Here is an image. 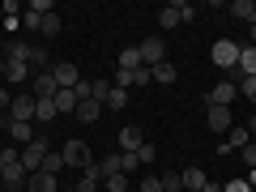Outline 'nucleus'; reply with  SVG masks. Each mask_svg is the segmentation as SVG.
<instances>
[{
	"instance_id": "9",
	"label": "nucleus",
	"mask_w": 256,
	"mask_h": 192,
	"mask_svg": "<svg viewBox=\"0 0 256 192\" xmlns=\"http://www.w3.org/2000/svg\"><path fill=\"white\" fill-rule=\"evenodd\" d=\"M166 60V47H162V38H146V43H141V64H146V68H154V64H162Z\"/></svg>"
},
{
	"instance_id": "30",
	"label": "nucleus",
	"mask_w": 256,
	"mask_h": 192,
	"mask_svg": "<svg viewBox=\"0 0 256 192\" xmlns=\"http://www.w3.org/2000/svg\"><path fill=\"white\" fill-rule=\"evenodd\" d=\"M102 188H107V192H128V175H124V171H120V175H107Z\"/></svg>"
},
{
	"instance_id": "20",
	"label": "nucleus",
	"mask_w": 256,
	"mask_h": 192,
	"mask_svg": "<svg viewBox=\"0 0 256 192\" xmlns=\"http://www.w3.org/2000/svg\"><path fill=\"white\" fill-rule=\"evenodd\" d=\"M150 77H154V82H162V86H171L175 77H180V68H175L171 60H162V64H154V68H150Z\"/></svg>"
},
{
	"instance_id": "27",
	"label": "nucleus",
	"mask_w": 256,
	"mask_h": 192,
	"mask_svg": "<svg viewBox=\"0 0 256 192\" xmlns=\"http://www.w3.org/2000/svg\"><path fill=\"white\" fill-rule=\"evenodd\" d=\"M102 107H107V111H124V107H128V90H120V86H116V90L107 94V102H102Z\"/></svg>"
},
{
	"instance_id": "23",
	"label": "nucleus",
	"mask_w": 256,
	"mask_h": 192,
	"mask_svg": "<svg viewBox=\"0 0 256 192\" xmlns=\"http://www.w3.org/2000/svg\"><path fill=\"white\" fill-rule=\"evenodd\" d=\"M239 77H256V47L239 52Z\"/></svg>"
},
{
	"instance_id": "44",
	"label": "nucleus",
	"mask_w": 256,
	"mask_h": 192,
	"mask_svg": "<svg viewBox=\"0 0 256 192\" xmlns=\"http://www.w3.org/2000/svg\"><path fill=\"white\" fill-rule=\"evenodd\" d=\"M252 47H256V22H252Z\"/></svg>"
},
{
	"instance_id": "34",
	"label": "nucleus",
	"mask_w": 256,
	"mask_h": 192,
	"mask_svg": "<svg viewBox=\"0 0 256 192\" xmlns=\"http://www.w3.org/2000/svg\"><path fill=\"white\" fill-rule=\"evenodd\" d=\"M235 86H239V94H244V98H252V102H256V77H239Z\"/></svg>"
},
{
	"instance_id": "6",
	"label": "nucleus",
	"mask_w": 256,
	"mask_h": 192,
	"mask_svg": "<svg viewBox=\"0 0 256 192\" xmlns=\"http://www.w3.org/2000/svg\"><path fill=\"white\" fill-rule=\"evenodd\" d=\"M205 124H210L214 132H230V128H235V116H230V107H210V102H205Z\"/></svg>"
},
{
	"instance_id": "43",
	"label": "nucleus",
	"mask_w": 256,
	"mask_h": 192,
	"mask_svg": "<svg viewBox=\"0 0 256 192\" xmlns=\"http://www.w3.org/2000/svg\"><path fill=\"white\" fill-rule=\"evenodd\" d=\"M248 132H256V116H252V120H248Z\"/></svg>"
},
{
	"instance_id": "29",
	"label": "nucleus",
	"mask_w": 256,
	"mask_h": 192,
	"mask_svg": "<svg viewBox=\"0 0 256 192\" xmlns=\"http://www.w3.org/2000/svg\"><path fill=\"white\" fill-rule=\"evenodd\" d=\"M184 175V192H188V188H201V184H205V171H201V166H188V171H180Z\"/></svg>"
},
{
	"instance_id": "4",
	"label": "nucleus",
	"mask_w": 256,
	"mask_h": 192,
	"mask_svg": "<svg viewBox=\"0 0 256 192\" xmlns=\"http://www.w3.org/2000/svg\"><path fill=\"white\" fill-rule=\"evenodd\" d=\"M239 52H244L239 43L218 38V43H214V64H218V68H239Z\"/></svg>"
},
{
	"instance_id": "35",
	"label": "nucleus",
	"mask_w": 256,
	"mask_h": 192,
	"mask_svg": "<svg viewBox=\"0 0 256 192\" xmlns=\"http://www.w3.org/2000/svg\"><path fill=\"white\" fill-rule=\"evenodd\" d=\"M137 166H141V158H137V154H120V171H124V175H132Z\"/></svg>"
},
{
	"instance_id": "25",
	"label": "nucleus",
	"mask_w": 256,
	"mask_h": 192,
	"mask_svg": "<svg viewBox=\"0 0 256 192\" xmlns=\"http://www.w3.org/2000/svg\"><path fill=\"white\" fill-rule=\"evenodd\" d=\"M98 175H102V180H107V175H120V150H116V154H102V158H98Z\"/></svg>"
},
{
	"instance_id": "5",
	"label": "nucleus",
	"mask_w": 256,
	"mask_h": 192,
	"mask_svg": "<svg viewBox=\"0 0 256 192\" xmlns=\"http://www.w3.org/2000/svg\"><path fill=\"white\" fill-rule=\"evenodd\" d=\"M34 111H38V98L34 94H13V102H9V116L13 120H30V124H34Z\"/></svg>"
},
{
	"instance_id": "15",
	"label": "nucleus",
	"mask_w": 256,
	"mask_h": 192,
	"mask_svg": "<svg viewBox=\"0 0 256 192\" xmlns=\"http://www.w3.org/2000/svg\"><path fill=\"white\" fill-rule=\"evenodd\" d=\"M73 116L82 120V124H94V120L102 116V102H98V98H82V102H77V111H73Z\"/></svg>"
},
{
	"instance_id": "22",
	"label": "nucleus",
	"mask_w": 256,
	"mask_h": 192,
	"mask_svg": "<svg viewBox=\"0 0 256 192\" xmlns=\"http://www.w3.org/2000/svg\"><path fill=\"white\" fill-rule=\"evenodd\" d=\"M56 111H60V116H73L77 111V94L73 90H56Z\"/></svg>"
},
{
	"instance_id": "32",
	"label": "nucleus",
	"mask_w": 256,
	"mask_h": 192,
	"mask_svg": "<svg viewBox=\"0 0 256 192\" xmlns=\"http://www.w3.org/2000/svg\"><path fill=\"white\" fill-rule=\"evenodd\" d=\"M60 26H64V22H60V13H47V18H43V30H38V34H47V38H52V34H60Z\"/></svg>"
},
{
	"instance_id": "13",
	"label": "nucleus",
	"mask_w": 256,
	"mask_h": 192,
	"mask_svg": "<svg viewBox=\"0 0 256 192\" xmlns=\"http://www.w3.org/2000/svg\"><path fill=\"white\" fill-rule=\"evenodd\" d=\"M26 192H60V175H47V171H34L26 180Z\"/></svg>"
},
{
	"instance_id": "19",
	"label": "nucleus",
	"mask_w": 256,
	"mask_h": 192,
	"mask_svg": "<svg viewBox=\"0 0 256 192\" xmlns=\"http://www.w3.org/2000/svg\"><path fill=\"white\" fill-rule=\"evenodd\" d=\"M244 146H252V132H248V124H239V128H230V146H222V154L244 150Z\"/></svg>"
},
{
	"instance_id": "42",
	"label": "nucleus",
	"mask_w": 256,
	"mask_h": 192,
	"mask_svg": "<svg viewBox=\"0 0 256 192\" xmlns=\"http://www.w3.org/2000/svg\"><path fill=\"white\" fill-rule=\"evenodd\" d=\"M9 102H13V94L4 90V86H0V111H9Z\"/></svg>"
},
{
	"instance_id": "36",
	"label": "nucleus",
	"mask_w": 256,
	"mask_h": 192,
	"mask_svg": "<svg viewBox=\"0 0 256 192\" xmlns=\"http://www.w3.org/2000/svg\"><path fill=\"white\" fill-rule=\"evenodd\" d=\"M26 9H30V13H38V18H47V13H56V9H52V0H30Z\"/></svg>"
},
{
	"instance_id": "3",
	"label": "nucleus",
	"mask_w": 256,
	"mask_h": 192,
	"mask_svg": "<svg viewBox=\"0 0 256 192\" xmlns=\"http://www.w3.org/2000/svg\"><path fill=\"white\" fill-rule=\"evenodd\" d=\"M47 150H52V146H47V137H34L30 146H22V171H26V175H34L38 166H43Z\"/></svg>"
},
{
	"instance_id": "21",
	"label": "nucleus",
	"mask_w": 256,
	"mask_h": 192,
	"mask_svg": "<svg viewBox=\"0 0 256 192\" xmlns=\"http://www.w3.org/2000/svg\"><path fill=\"white\" fill-rule=\"evenodd\" d=\"M120 68H124V73L146 68V64H141V47H124V52H120Z\"/></svg>"
},
{
	"instance_id": "14",
	"label": "nucleus",
	"mask_w": 256,
	"mask_h": 192,
	"mask_svg": "<svg viewBox=\"0 0 256 192\" xmlns=\"http://www.w3.org/2000/svg\"><path fill=\"white\" fill-rule=\"evenodd\" d=\"M26 180H30V175L22 171V162H18V166H9V171H0V184H4L9 192H26Z\"/></svg>"
},
{
	"instance_id": "8",
	"label": "nucleus",
	"mask_w": 256,
	"mask_h": 192,
	"mask_svg": "<svg viewBox=\"0 0 256 192\" xmlns=\"http://www.w3.org/2000/svg\"><path fill=\"white\" fill-rule=\"evenodd\" d=\"M141 146H146V132H141L137 124H124V128H120V154H137Z\"/></svg>"
},
{
	"instance_id": "37",
	"label": "nucleus",
	"mask_w": 256,
	"mask_h": 192,
	"mask_svg": "<svg viewBox=\"0 0 256 192\" xmlns=\"http://www.w3.org/2000/svg\"><path fill=\"white\" fill-rule=\"evenodd\" d=\"M154 154H158V150H154V146H150V141H146V146H141V150H137V158H141V162H154Z\"/></svg>"
},
{
	"instance_id": "1",
	"label": "nucleus",
	"mask_w": 256,
	"mask_h": 192,
	"mask_svg": "<svg viewBox=\"0 0 256 192\" xmlns=\"http://www.w3.org/2000/svg\"><path fill=\"white\" fill-rule=\"evenodd\" d=\"M192 18H196V4H188V0H175V4H162L158 9V26L162 30H175L184 22H192Z\"/></svg>"
},
{
	"instance_id": "41",
	"label": "nucleus",
	"mask_w": 256,
	"mask_h": 192,
	"mask_svg": "<svg viewBox=\"0 0 256 192\" xmlns=\"http://www.w3.org/2000/svg\"><path fill=\"white\" fill-rule=\"evenodd\" d=\"M244 162H248V166L256 171V146H244Z\"/></svg>"
},
{
	"instance_id": "17",
	"label": "nucleus",
	"mask_w": 256,
	"mask_h": 192,
	"mask_svg": "<svg viewBox=\"0 0 256 192\" xmlns=\"http://www.w3.org/2000/svg\"><path fill=\"white\" fill-rule=\"evenodd\" d=\"M98 184H102V175H98V162H94L90 171H82V180H77L73 188H77V192H98Z\"/></svg>"
},
{
	"instance_id": "28",
	"label": "nucleus",
	"mask_w": 256,
	"mask_h": 192,
	"mask_svg": "<svg viewBox=\"0 0 256 192\" xmlns=\"http://www.w3.org/2000/svg\"><path fill=\"white\" fill-rule=\"evenodd\" d=\"M158 180H162V192H184V175L180 171H162Z\"/></svg>"
},
{
	"instance_id": "12",
	"label": "nucleus",
	"mask_w": 256,
	"mask_h": 192,
	"mask_svg": "<svg viewBox=\"0 0 256 192\" xmlns=\"http://www.w3.org/2000/svg\"><path fill=\"white\" fill-rule=\"evenodd\" d=\"M235 94H239L235 82H218V86L210 90V107H230V102H235Z\"/></svg>"
},
{
	"instance_id": "7",
	"label": "nucleus",
	"mask_w": 256,
	"mask_h": 192,
	"mask_svg": "<svg viewBox=\"0 0 256 192\" xmlns=\"http://www.w3.org/2000/svg\"><path fill=\"white\" fill-rule=\"evenodd\" d=\"M56 90H60V86H56L52 68H43V73L30 77V94H34V98H56Z\"/></svg>"
},
{
	"instance_id": "40",
	"label": "nucleus",
	"mask_w": 256,
	"mask_h": 192,
	"mask_svg": "<svg viewBox=\"0 0 256 192\" xmlns=\"http://www.w3.org/2000/svg\"><path fill=\"white\" fill-rule=\"evenodd\" d=\"M222 192H252V188H248L244 180H230V184H226V188H222Z\"/></svg>"
},
{
	"instance_id": "31",
	"label": "nucleus",
	"mask_w": 256,
	"mask_h": 192,
	"mask_svg": "<svg viewBox=\"0 0 256 192\" xmlns=\"http://www.w3.org/2000/svg\"><path fill=\"white\" fill-rule=\"evenodd\" d=\"M60 111H56V98H38V111H34V120H56Z\"/></svg>"
},
{
	"instance_id": "18",
	"label": "nucleus",
	"mask_w": 256,
	"mask_h": 192,
	"mask_svg": "<svg viewBox=\"0 0 256 192\" xmlns=\"http://www.w3.org/2000/svg\"><path fill=\"white\" fill-rule=\"evenodd\" d=\"M230 18H239V22H256V0H230Z\"/></svg>"
},
{
	"instance_id": "11",
	"label": "nucleus",
	"mask_w": 256,
	"mask_h": 192,
	"mask_svg": "<svg viewBox=\"0 0 256 192\" xmlns=\"http://www.w3.org/2000/svg\"><path fill=\"white\" fill-rule=\"evenodd\" d=\"M0 68H4V82H18V86H26V90H30V77H34V68H30V64L4 60V64H0Z\"/></svg>"
},
{
	"instance_id": "26",
	"label": "nucleus",
	"mask_w": 256,
	"mask_h": 192,
	"mask_svg": "<svg viewBox=\"0 0 256 192\" xmlns=\"http://www.w3.org/2000/svg\"><path fill=\"white\" fill-rule=\"evenodd\" d=\"M60 166H64V154H60V150H47V158H43V166H38V171L60 175Z\"/></svg>"
},
{
	"instance_id": "38",
	"label": "nucleus",
	"mask_w": 256,
	"mask_h": 192,
	"mask_svg": "<svg viewBox=\"0 0 256 192\" xmlns=\"http://www.w3.org/2000/svg\"><path fill=\"white\" fill-rule=\"evenodd\" d=\"M141 192H162V180H158V175H150V180L141 184Z\"/></svg>"
},
{
	"instance_id": "16",
	"label": "nucleus",
	"mask_w": 256,
	"mask_h": 192,
	"mask_svg": "<svg viewBox=\"0 0 256 192\" xmlns=\"http://www.w3.org/2000/svg\"><path fill=\"white\" fill-rule=\"evenodd\" d=\"M9 137L18 141V146H30V141H34V128H30V120H9Z\"/></svg>"
},
{
	"instance_id": "10",
	"label": "nucleus",
	"mask_w": 256,
	"mask_h": 192,
	"mask_svg": "<svg viewBox=\"0 0 256 192\" xmlns=\"http://www.w3.org/2000/svg\"><path fill=\"white\" fill-rule=\"evenodd\" d=\"M52 77H56V86H60V90H73L77 82H82V73H77V64H52Z\"/></svg>"
},
{
	"instance_id": "33",
	"label": "nucleus",
	"mask_w": 256,
	"mask_h": 192,
	"mask_svg": "<svg viewBox=\"0 0 256 192\" xmlns=\"http://www.w3.org/2000/svg\"><path fill=\"white\" fill-rule=\"evenodd\" d=\"M90 90H94V98H98V102H107V94L116 90V82H90Z\"/></svg>"
},
{
	"instance_id": "39",
	"label": "nucleus",
	"mask_w": 256,
	"mask_h": 192,
	"mask_svg": "<svg viewBox=\"0 0 256 192\" xmlns=\"http://www.w3.org/2000/svg\"><path fill=\"white\" fill-rule=\"evenodd\" d=\"M26 30H43V18H38V13H30V9H26Z\"/></svg>"
},
{
	"instance_id": "24",
	"label": "nucleus",
	"mask_w": 256,
	"mask_h": 192,
	"mask_svg": "<svg viewBox=\"0 0 256 192\" xmlns=\"http://www.w3.org/2000/svg\"><path fill=\"white\" fill-rule=\"evenodd\" d=\"M30 52H34V47H26V43H9V47H4V60H18V64H30Z\"/></svg>"
},
{
	"instance_id": "2",
	"label": "nucleus",
	"mask_w": 256,
	"mask_h": 192,
	"mask_svg": "<svg viewBox=\"0 0 256 192\" xmlns=\"http://www.w3.org/2000/svg\"><path fill=\"white\" fill-rule=\"evenodd\" d=\"M60 154H64V166H77V171H90V166H94V154H90V146H86V141H64V150H60Z\"/></svg>"
}]
</instances>
